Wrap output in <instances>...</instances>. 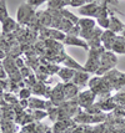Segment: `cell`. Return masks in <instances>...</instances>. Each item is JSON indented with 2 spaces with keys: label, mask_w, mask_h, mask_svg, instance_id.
<instances>
[{
  "label": "cell",
  "mask_w": 125,
  "mask_h": 133,
  "mask_svg": "<svg viewBox=\"0 0 125 133\" xmlns=\"http://www.w3.org/2000/svg\"><path fill=\"white\" fill-rule=\"evenodd\" d=\"M116 56L114 55L113 52H103L100 57V67L96 71V75H103L106 74L110 69H113L114 66L116 65Z\"/></svg>",
  "instance_id": "6da1fadb"
},
{
  "label": "cell",
  "mask_w": 125,
  "mask_h": 133,
  "mask_svg": "<svg viewBox=\"0 0 125 133\" xmlns=\"http://www.w3.org/2000/svg\"><path fill=\"white\" fill-rule=\"evenodd\" d=\"M33 9L30 4H23L18 10V20L21 24H29L33 19Z\"/></svg>",
  "instance_id": "7a4b0ae2"
},
{
  "label": "cell",
  "mask_w": 125,
  "mask_h": 133,
  "mask_svg": "<svg viewBox=\"0 0 125 133\" xmlns=\"http://www.w3.org/2000/svg\"><path fill=\"white\" fill-rule=\"evenodd\" d=\"M94 98H95V93L93 92V91H84L79 96V104H83V106L93 104Z\"/></svg>",
  "instance_id": "3957f363"
},
{
  "label": "cell",
  "mask_w": 125,
  "mask_h": 133,
  "mask_svg": "<svg viewBox=\"0 0 125 133\" xmlns=\"http://www.w3.org/2000/svg\"><path fill=\"white\" fill-rule=\"evenodd\" d=\"M64 41H65V44H68V45L81 46V47H84V49H88V47H89V44H88L86 41L81 40V39H79L78 36H72V35H68Z\"/></svg>",
  "instance_id": "277c9868"
},
{
  "label": "cell",
  "mask_w": 125,
  "mask_h": 133,
  "mask_svg": "<svg viewBox=\"0 0 125 133\" xmlns=\"http://www.w3.org/2000/svg\"><path fill=\"white\" fill-rule=\"evenodd\" d=\"M125 29V25L120 21L118 17H115L114 15L110 16V25H109V30L113 32H119Z\"/></svg>",
  "instance_id": "5b68a950"
},
{
  "label": "cell",
  "mask_w": 125,
  "mask_h": 133,
  "mask_svg": "<svg viewBox=\"0 0 125 133\" xmlns=\"http://www.w3.org/2000/svg\"><path fill=\"white\" fill-rule=\"evenodd\" d=\"M78 25H79L80 30H83V31H91V30L95 29V21L93 19H89V17L79 20Z\"/></svg>",
  "instance_id": "8992f818"
},
{
  "label": "cell",
  "mask_w": 125,
  "mask_h": 133,
  "mask_svg": "<svg viewBox=\"0 0 125 133\" xmlns=\"http://www.w3.org/2000/svg\"><path fill=\"white\" fill-rule=\"evenodd\" d=\"M111 50L116 54H125V39L123 36H116Z\"/></svg>",
  "instance_id": "52a82bcc"
},
{
  "label": "cell",
  "mask_w": 125,
  "mask_h": 133,
  "mask_svg": "<svg viewBox=\"0 0 125 133\" xmlns=\"http://www.w3.org/2000/svg\"><path fill=\"white\" fill-rule=\"evenodd\" d=\"M89 80V75L83 71V72H80V71H76L75 72V75L73 77V81H74V85H85L86 81Z\"/></svg>",
  "instance_id": "ba28073f"
},
{
  "label": "cell",
  "mask_w": 125,
  "mask_h": 133,
  "mask_svg": "<svg viewBox=\"0 0 125 133\" xmlns=\"http://www.w3.org/2000/svg\"><path fill=\"white\" fill-rule=\"evenodd\" d=\"M16 23L13 20L11 17H6L5 20L3 21V31L4 34H10V31H14L16 29Z\"/></svg>",
  "instance_id": "9c48e42d"
},
{
  "label": "cell",
  "mask_w": 125,
  "mask_h": 133,
  "mask_svg": "<svg viewBox=\"0 0 125 133\" xmlns=\"http://www.w3.org/2000/svg\"><path fill=\"white\" fill-rule=\"evenodd\" d=\"M75 72H76L75 70L69 69V67H64V69H60L59 76H60V78H63L65 82H68L69 80H72L73 77H74Z\"/></svg>",
  "instance_id": "30bf717a"
},
{
  "label": "cell",
  "mask_w": 125,
  "mask_h": 133,
  "mask_svg": "<svg viewBox=\"0 0 125 133\" xmlns=\"http://www.w3.org/2000/svg\"><path fill=\"white\" fill-rule=\"evenodd\" d=\"M48 87L44 85V82H36L34 86L31 87V92L34 95H45V91H46Z\"/></svg>",
  "instance_id": "8fae6325"
},
{
  "label": "cell",
  "mask_w": 125,
  "mask_h": 133,
  "mask_svg": "<svg viewBox=\"0 0 125 133\" xmlns=\"http://www.w3.org/2000/svg\"><path fill=\"white\" fill-rule=\"evenodd\" d=\"M48 5L53 10H59L63 6L68 5V3H66L65 0H48Z\"/></svg>",
  "instance_id": "7c38bea8"
},
{
  "label": "cell",
  "mask_w": 125,
  "mask_h": 133,
  "mask_svg": "<svg viewBox=\"0 0 125 133\" xmlns=\"http://www.w3.org/2000/svg\"><path fill=\"white\" fill-rule=\"evenodd\" d=\"M30 103L29 106L31 107V108H36V110H39V108H46V103L48 102H45V101H40V99L38 98H31L29 101Z\"/></svg>",
  "instance_id": "4fadbf2b"
},
{
  "label": "cell",
  "mask_w": 125,
  "mask_h": 133,
  "mask_svg": "<svg viewBox=\"0 0 125 133\" xmlns=\"http://www.w3.org/2000/svg\"><path fill=\"white\" fill-rule=\"evenodd\" d=\"M8 16V11H6V6H5V1L4 0H0V21L3 23Z\"/></svg>",
  "instance_id": "5bb4252c"
},
{
  "label": "cell",
  "mask_w": 125,
  "mask_h": 133,
  "mask_svg": "<svg viewBox=\"0 0 125 133\" xmlns=\"http://www.w3.org/2000/svg\"><path fill=\"white\" fill-rule=\"evenodd\" d=\"M98 23H99V26L104 28V29H109V25H110V19L108 16L105 17H99L98 19Z\"/></svg>",
  "instance_id": "9a60e30c"
},
{
  "label": "cell",
  "mask_w": 125,
  "mask_h": 133,
  "mask_svg": "<svg viewBox=\"0 0 125 133\" xmlns=\"http://www.w3.org/2000/svg\"><path fill=\"white\" fill-rule=\"evenodd\" d=\"M30 88H23V90H20V92H19V97L21 99H26L30 97Z\"/></svg>",
  "instance_id": "2e32d148"
},
{
  "label": "cell",
  "mask_w": 125,
  "mask_h": 133,
  "mask_svg": "<svg viewBox=\"0 0 125 133\" xmlns=\"http://www.w3.org/2000/svg\"><path fill=\"white\" fill-rule=\"evenodd\" d=\"M43 1H45V0H29V4H31V5H39V4H41Z\"/></svg>",
  "instance_id": "e0dca14e"
},
{
  "label": "cell",
  "mask_w": 125,
  "mask_h": 133,
  "mask_svg": "<svg viewBox=\"0 0 125 133\" xmlns=\"http://www.w3.org/2000/svg\"><path fill=\"white\" fill-rule=\"evenodd\" d=\"M19 104H20V108H25V107L28 106V101H26V99H21V101L19 102Z\"/></svg>",
  "instance_id": "ac0fdd59"
},
{
  "label": "cell",
  "mask_w": 125,
  "mask_h": 133,
  "mask_svg": "<svg viewBox=\"0 0 125 133\" xmlns=\"http://www.w3.org/2000/svg\"><path fill=\"white\" fill-rule=\"evenodd\" d=\"M6 77V71H4L3 67H0V78H5Z\"/></svg>",
  "instance_id": "d6986e66"
},
{
  "label": "cell",
  "mask_w": 125,
  "mask_h": 133,
  "mask_svg": "<svg viewBox=\"0 0 125 133\" xmlns=\"http://www.w3.org/2000/svg\"><path fill=\"white\" fill-rule=\"evenodd\" d=\"M123 37H124V39H125V29L123 30Z\"/></svg>",
  "instance_id": "ffe728a7"
}]
</instances>
